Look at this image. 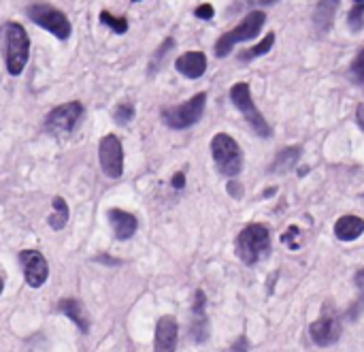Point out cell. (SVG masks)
I'll list each match as a JSON object with an SVG mask.
<instances>
[{
	"label": "cell",
	"instance_id": "obj_1",
	"mask_svg": "<svg viewBox=\"0 0 364 352\" xmlns=\"http://www.w3.org/2000/svg\"><path fill=\"white\" fill-rule=\"evenodd\" d=\"M234 250H237V257L241 259L243 265L253 267L255 263H260L271 252V231L260 222L247 224L237 235Z\"/></svg>",
	"mask_w": 364,
	"mask_h": 352
},
{
	"label": "cell",
	"instance_id": "obj_2",
	"mask_svg": "<svg viewBox=\"0 0 364 352\" xmlns=\"http://www.w3.org/2000/svg\"><path fill=\"white\" fill-rule=\"evenodd\" d=\"M265 24H267V13H265V11H260V9L249 11L232 30L224 32V34L216 41V56H218V58H226L239 43L253 41L260 32H262Z\"/></svg>",
	"mask_w": 364,
	"mask_h": 352
},
{
	"label": "cell",
	"instance_id": "obj_3",
	"mask_svg": "<svg viewBox=\"0 0 364 352\" xmlns=\"http://www.w3.org/2000/svg\"><path fill=\"white\" fill-rule=\"evenodd\" d=\"M5 34V62L9 75L18 77L28 65L30 58V36L26 28L18 22H9L3 28Z\"/></svg>",
	"mask_w": 364,
	"mask_h": 352
},
{
	"label": "cell",
	"instance_id": "obj_4",
	"mask_svg": "<svg viewBox=\"0 0 364 352\" xmlns=\"http://www.w3.org/2000/svg\"><path fill=\"white\" fill-rule=\"evenodd\" d=\"M230 100L232 105L241 111V116L245 118V122L249 124V128L262 139H269L273 135V128L271 124L267 122V118L262 116V111H260L253 103V96H251V88L249 83L245 81H239L230 88Z\"/></svg>",
	"mask_w": 364,
	"mask_h": 352
},
{
	"label": "cell",
	"instance_id": "obj_5",
	"mask_svg": "<svg viewBox=\"0 0 364 352\" xmlns=\"http://www.w3.org/2000/svg\"><path fill=\"white\" fill-rule=\"evenodd\" d=\"M211 156H214V163H216L218 171L224 177H228V180L237 177L243 171V152H241V147L226 133H218L211 139Z\"/></svg>",
	"mask_w": 364,
	"mask_h": 352
},
{
	"label": "cell",
	"instance_id": "obj_6",
	"mask_svg": "<svg viewBox=\"0 0 364 352\" xmlns=\"http://www.w3.org/2000/svg\"><path fill=\"white\" fill-rule=\"evenodd\" d=\"M26 15L36 26H41L43 30L51 32V34H54L56 39H60V41H66L71 36V32H73V26H71L69 18L60 9H56L54 5L43 3V0L30 3L26 7Z\"/></svg>",
	"mask_w": 364,
	"mask_h": 352
},
{
	"label": "cell",
	"instance_id": "obj_7",
	"mask_svg": "<svg viewBox=\"0 0 364 352\" xmlns=\"http://www.w3.org/2000/svg\"><path fill=\"white\" fill-rule=\"evenodd\" d=\"M204 107H206V94L198 92L192 98H188L186 103H179L175 107L162 109V120H164V124L169 128L186 130V128H190V126L200 122V118L204 114Z\"/></svg>",
	"mask_w": 364,
	"mask_h": 352
},
{
	"label": "cell",
	"instance_id": "obj_8",
	"mask_svg": "<svg viewBox=\"0 0 364 352\" xmlns=\"http://www.w3.org/2000/svg\"><path fill=\"white\" fill-rule=\"evenodd\" d=\"M85 109L79 100H71V103H62L56 109H51L45 118V128L49 135L54 137H64L69 133H73L79 124V120L83 118Z\"/></svg>",
	"mask_w": 364,
	"mask_h": 352
},
{
	"label": "cell",
	"instance_id": "obj_9",
	"mask_svg": "<svg viewBox=\"0 0 364 352\" xmlns=\"http://www.w3.org/2000/svg\"><path fill=\"white\" fill-rule=\"evenodd\" d=\"M98 163L109 180H120L124 175V145L120 137L105 135L98 143Z\"/></svg>",
	"mask_w": 364,
	"mask_h": 352
},
{
	"label": "cell",
	"instance_id": "obj_10",
	"mask_svg": "<svg viewBox=\"0 0 364 352\" xmlns=\"http://www.w3.org/2000/svg\"><path fill=\"white\" fill-rule=\"evenodd\" d=\"M341 333H343V323H341L339 314L335 312V308H330V306H324L320 318L314 320L309 327L311 339H314V344L320 348L335 346L341 339Z\"/></svg>",
	"mask_w": 364,
	"mask_h": 352
},
{
	"label": "cell",
	"instance_id": "obj_11",
	"mask_svg": "<svg viewBox=\"0 0 364 352\" xmlns=\"http://www.w3.org/2000/svg\"><path fill=\"white\" fill-rule=\"evenodd\" d=\"M18 259H20L22 273L26 278V284L30 288H41L49 278L47 259L38 252V250H22Z\"/></svg>",
	"mask_w": 364,
	"mask_h": 352
},
{
	"label": "cell",
	"instance_id": "obj_12",
	"mask_svg": "<svg viewBox=\"0 0 364 352\" xmlns=\"http://www.w3.org/2000/svg\"><path fill=\"white\" fill-rule=\"evenodd\" d=\"M179 341V325L173 316H162L155 325L153 352H175Z\"/></svg>",
	"mask_w": 364,
	"mask_h": 352
},
{
	"label": "cell",
	"instance_id": "obj_13",
	"mask_svg": "<svg viewBox=\"0 0 364 352\" xmlns=\"http://www.w3.org/2000/svg\"><path fill=\"white\" fill-rule=\"evenodd\" d=\"M192 339L204 344L209 339V318H206V297L202 290L194 292L192 301Z\"/></svg>",
	"mask_w": 364,
	"mask_h": 352
},
{
	"label": "cell",
	"instance_id": "obj_14",
	"mask_svg": "<svg viewBox=\"0 0 364 352\" xmlns=\"http://www.w3.org/2000/svg\"><path fill=\"white\" fill-rule=\"evenodd\" d=\"M107 220H109V224H111V229H113V235H115L120 241L132 239L134 233H136V226H139L134 214L124 212V210H118V208H113V210L107 212Z\"/></svg>",
	"mask_w": 364,
	"mask_h": 352
},
{
	"label": "cell",
	"instance_id": "obj_15",
	"mask_svg": "<svg viewBox=\"0 0 364 352\" xmlns=\"http://www.w3.org/2000/svg\"><path fill=\"white\" fill-rule=\"evenodd\" d=\"M175 69L179 75L188 79H200L206 71V56L202 52H186L175 60Z\"/></svg>",
	"mask_w": 364,
	"mask_h": 352
},
{
	"label": "cell",
	"instance_id": "obj_16",
	"mask_svg": "<svg viewBox=\"0 0 364 352\" xmlns=\"http://www.w3.org/2000/svg\"><path fill=\"white\" fill-rule=\"evenodd\" d=\"M362 233H364V220L360 216L345 214L335 222V237L339 241H345V243L356 241Z\"/></svg>",
	"mask_w": 364,
	"mask_h": 352
},
{
	"label": "cell",
	"instance_id": "obj_17",
	"mask_svg": "<svg viewBox=\"0 0 364 352\" xmlns=\"http://www.w3.org/2000/svg\"><path fill=\"white\" fill-rule=\"evenodd\" d=\"M339 5H341V0H318L316 11H314V26L318 32L326 34L332 28Z\"/></svg>",
	"mask_w": 364,
	"mask_h": 352
},
{
	"label": "cell",
	"instance_id": "obj_18",
	"mask_svg": "<svg viewBox=\"0 0 364 352\" xmlns=\"http://www.w3.org/2000/svg\"><path fill=\"white\" fill-rule=\"evenodd\" d=\"M58 310H60V314H64L66 318H71L81 333H88L90 320H88V314H85L83 306L79 304L77 299H62L60 304H58Z\"/></svg>",
	"mask_w": 364,
	"mask_h": 352
},
{
	"label": "cell",
	"instance_id": "obj_19",
	"mask_svg": "<svg viewBox=\"0 0 364 352\" xmlns=\"http://www.w3.org/2000/svg\"><path fill=\"white\" fill-rule=\"evenodd\" d=\"M300 154H302V147L300 145H290V147H284L281 152L275 156L273 165H271V173H286L290 169H294L300 161Z\"/></svg>",
	"mask_w": 364,
	"mask_h": 352
},
{
	"label": "cell",
	"instance_id": "obj_20",
	"mask_svg": "<svg viewBox=\"0 0 364 352\" xmlns=\"http://www.w3.org/2000/svg\"><path fill=\"white\" fill-rule=\"evenodd\" d=\"M273 45H275V32H267L265 39H260L253 47L245 49V52L239 56V60H241V62H251V60H255V58H262V56H267V54L271 52Z\"/></svg>",
	"mask_w": 364,
	"mask_h": 352
},
{
	"label": "cell",
	"instance_id": "obj_21",
	"mask_svg": "<svg viewBox=\"0 0 364 352\" xmlns=\"http://www.w3.org/2000/svg\"><path fill=\"white\" fill-rule=\"evenodd\" d=\"M69 203L62 198V196H56L54 198V212L47 218V224L54 229V231H62L66 224H69Z\"/></svg>",
	"mask_w": 364,
	"mask_h": 352
},
{
	"label": "cell",
	"instance_id": "obj_22",
	"mask_svg": "<svg viewBox=\"0 0 364 352\" xmlns=\"http://www.w3.org/2000/svg\"><path fill=\"white\" fill-rule=\"evenodd\" d=\"M347 26L351 32H360L364 28V0H354V5L347 13Z\"/></svg>",
	"mask_w": 364,
	"mask_h": 352
},
{
	"label": "cell",
	"instance_id": "obj_23",
	"mask_svg": "<svg viewBox=\"0 0 364 352\" xmlns=\"http://www.w3.org/2000/svg\"><path fill=\"white\" fill-rule=\"evenodd\" d=\"M347 75L349 79L356 83V86H364V47L356 54V58L351 60L349 69H347Z\"/></svg>",
	"mask_w": 364,
	"mask_h": 352
},
{
	"label": "cell",
	"instance_id": "obj_24",
	"mask_svg": "<svg viewBox=\"0 0 364 352\" xmlns=\"http://www.w3.org/2000/svg\"><path fill=\"white\" fill-rule=\"evenodd\" d=\"M100 24H105L107 28H111V32H115V34H126L128 32V22H126V18H115V15H111L109 11H100Z\"/></svg>",
	"mask_w": 364,
	"mask_h": 352
},
{
	"label": "cell",
	"instance_id": "obj_25",
	"mask_svg": "<svg viewBox=\"0 0 364 352\" xmlns=\"http://www.w3.org/2000/svg\"><path fill=\"white\" fill-rule=\"evenodd\" d=\"M175 47V41L169 36L158 49H155V54H153V58H151V62H149V73H155V71H158L160 69V65H162V60L167 58V54L171 52V49Z\"/></svg>",
	"mask_w": 364,
	"mask_h": 352
},
{
	"label": "cell",
	"instance_id": "obj_26",
	"mask_svg": "<svg viewBox=\"0 0 364 352\" xmlns=\"http://www.w3.org/2000/svg\"><path fill=\"white\" fill-rule=\"evenodd\" d=\"M134 105H130V103H122V105H118V109H115V120L120 122V124H128V122H132V118H134Z\"/></svg>",
	"mask_w": 364,
	"mask_h": 352
},
{
	"label": "cell",
	"instance_id": "obj_27",
	"mask_svg": "<svg viewBox=\"0 0 364 352\" xmlns=\"http://www.w3.org/2000/svg\"><path fill=\"white\" fill-rule=\"evenodd\" d=\"M298 237H300V231H298V226H290L284 235H281V241L290 248V250H298V245H300V241H298Z\"/></svg>",
	"mask_w": 364,
	"mask_h": 352
},
{
	"label": "cell",
	"instance_id": "obj_28",
	"mask_svg": "<svg viewBox=\"0 0 364 352\" xmlns=\"http://www.w3.org/2000/svg\"><path fill=\"white\" fill-rule=\"evenodd\" d=\"M194 15L198 18V20H214V15H216V9H214V5H209V3H202V5H198L196 9H194Z\"/></svg>",
	"mask_w": 364,
	"mask_h": 352
},
{
	"label": "cell",
	"instance_id": "obj_29",
	"mask_svg": "<svg viewBox=\"0 0 364 352\" xmlns=\"http://www.w3.org/2000/svg\"><path fill=\"white\" fill-rule=\"evenodd\" d=\"M275 3H279V0H243L237 9H243V7H271Z\"/></svg>",
	"mask_w": 364,
	"mask_h": 352
},
{
	"label": "cell",
	"instance_id": "obj_30",
	"mask_svg": "<svg viewBox=\"0 0 364 352\" xmlns=\"http://www.w3.org/2000/svg\"><path fill=\"white\" fill-rule=\"evenodd\" d=\"M230 352H249V339L245 335H239L230 346Z\"/></svg>",
	"mask_w": 364,
	"mask_h": 352
},
{
	"label": "cell",
	"instance_id": "obj_31",
	"mask_svg": "<svg viewBox=\"0 0 364 352\" xmlns=\"http://www.w3.org/2000/svg\"><path fill=\"white\" fill-rule=\"evenodd\" d=\"M226 190H228V194H230L232 198H243V186H241L239 182H234V177L228 182Z\"/></svg>",
	"mask_w": 364,
	"mask_h": 352
},
{
	"label": "cell",
	"instance_id": "obj_32",
	"mask_svg": "<svg viewBox=\"0 0 364 352\" xmlns=\"http://www.w3.org/2000/svg\"><path fill=\"white\" fill-rule=\"evenodd\" d=\"M171 186L175 188V190H183V186H186V173H175L173 175V180H171Z\"/></svg>",
	"mask_w": 364,
	"mask_h": 352
},
{
	"label": "cell",
	"instance_id": "obj_33",
	"mask_svg": "<svg viewBox=\"0 0 364 352\" xmlns=\"http://www.w3.org/2000/svg\"><path fill=\"white\" fill-rule=\"evenodd\" d=\"M354 284H356V288H358L360 292H364V267L354 276Z\"/></svg>",
	"mask_w": 364,
	"mask_h": 352
},
{
	"label": "cell",
	"instance_id": "obj_34",
	"mask_svg": "<svg viewBox=\"0 0 364 352\" xmlns=\"http://www.w3.org/2000/svg\"><path fill=\"white\" fill-rule=\"evenodd\" d=\"M356 122H358V126L364 130V103H360V105L356 107Z\"/></svg>",
	"mask_w": 364,
	"mask_h": 352
},
{
	"label": "cell",
	"instance_id": "obj_35",
	"mask_svg": "<svg viewBox=\"0 0 364 352\" xmlns=\"http://www.w3.org/2000/svg\"><path fill=\"white\" fill-rule=\"evenodd\" d=\"M275 194H277V188L271 186V188H267V192H265L262 196H265V198H271V196H275Z\"/></svg>",
	"mask_w": 364,
	"mask_h": 352
},
{
	"label": "cell",
	"instance_id": "obj_36",
	"mask_svg": "<svg viewBox=\"0 0 364 352\" xmlns=\"http://www.w3.org/2000/svg\"><path fill=\"white\" fill-rule=\"evenodd\" d=\"M3 290H5V276L0 271V295H3Z\"/></svg>",
	"mask_w": 364,
	"mask_h": 352
},
{
	"label": "cell",
	"instance_id": "obj_37",
	"mask_svg": "<svg viewBox=\"0 0 364 352\" xmlns=\"http://www.w3.org/2000/svg\"><path fill=\"white\" fill-rule=\"evenodd\" d=\"M307 171H309V167H302V169H298V175L302 177V175H307Z\"/></svg>",
	"mask_w": 364,
	"mask_h": 352
},
{
	"label": "cell",
	"instance_id": "obj_38",
	"mask_svg": "<svg viewBox=\"0 0 364 352\" xmlns=\"http://www.w3.org/2000/svg\"><path fill=\"white\" fill-rule=\"evenodd\" d=\"M132 3H139V0H132Z\"/></svg>",
	"mask_w": 364,
	"mask_h": 352
}]
</instances>
